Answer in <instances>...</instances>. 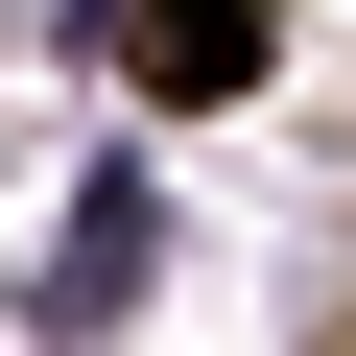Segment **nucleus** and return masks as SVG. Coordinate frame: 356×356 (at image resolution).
Wrapping results in <instances>:
<instances>
[{
    "label": "nucleus",
    "mask_w": 356,
    "mask_h": 356,
    "mask_svg": "<svg viewBox=\"0 0 356 356\" xmlns=\"http://www.w3.org/2000/svg\"><path fill=\"white\" fill-rule=\"evenodd\" d=\"M261 48H285V0H119V72L191 119V95H261Z\"/></svg>",
    "instance_id": "1"
},
{
    "label": "nucleus",
    "mask_w": 356,
    "mask_h": 356,
    "mask_svg": "<svg viewBox=\"0 0 356 356\" xmlns=\"http://www.w3.org/2000/svg\"><path fill=\"white\" fill-rule=\"evenodd\" d=\"M119 285H143V166H95V191H72V261H48V309H72V332H95V309H119Z\"/></svg>",
    "instance_id": "2"
}]
</instances>
